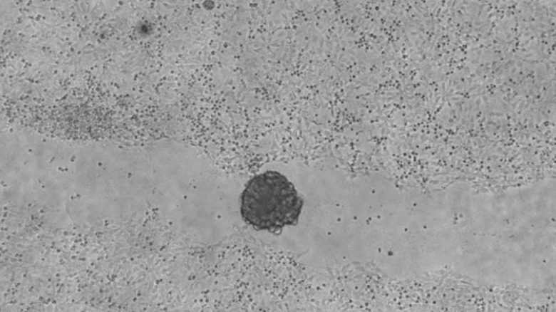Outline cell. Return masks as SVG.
<instances>
[{"label":"cell","mask_w":556,"mask_h":312,"mask_svg":"<svg viewBox=\"0 0 556 312\" xmlns=\"http://www.w3.org/2000/svg\"><path fill=\"white\" fill-rule=\"evenodd\" d=\"M303 199L293 184L276 171L250 179L242 194L243 220L257 230L277 231L297 223Z\"/></svg>","instance_id":"obj_1"}]
</instances>
